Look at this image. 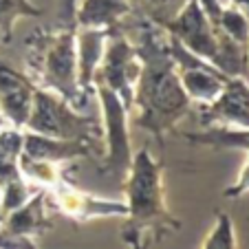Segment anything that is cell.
<instances>
[{
    "label": "cell",
    "instance_id": "1",
    "mask_svg": "<svg viewBox=\"0 0 249 249\" xmlns=\"http://www.w3.org/2000/svg\"><path fill=\"white\" fill-rule=\"evenodd\" d=\"M139 40L135 51L139 55L141 71L135 84V99L130 113L141 128L150 130L163 143V135L172 130L190 108V102L181 84L177 62L168 47V29L139 18L135 22Z\"/></svg>",
    "mask_w": 249,
    "mask_h": 249
},
{
    "label": "cell",
    "instance_id": "2",
    "mask_svg": "<svg viewBox=\"0 0 249 249\" xmlns=\"http://www.w3.org/2000/svg\"><path fill=\"white\" fill-rule=\"evenodd\" d=\"M163 165L143 148L132 155L130 170L126 174L128 221L122 230L124 243L141 247L148 234L155 238L165 231H179L181 221L172 216L163 201Z\"/></svg>",
    "mask_w": 249,
    "mask_h": 249
},
{
    "label": "cell",
    "instance_id": "3",
    "mask_svg": "<svg viewBox=\"0 0 249 249\" xmlns=\"http://www.w3.org/2000/svg\"><path fill=\"white\" fill-rule=\"evenodd\" d=\"M27 47V69L33 84L60 93L77 110L84 108L89 102L77 84L75 27H62L60 31H36Z\"/></svg>",
    "mask_w": 249,
    "mask_h": 249
},
{
    "label": "cell",
    "instance_id": "4",
    "mask_svg": "<svg viewBox=\"0 0 249 249\" xmlns=\"http://www.w3.org/2000/svg\"><path fill=\"white\" fill-rule=\"evenodd\" d=\"M24 130L40 132L57 139H86L97 141L102 137V122L90 115H82L66 97L55 90L36 86L33 89L31 115H29Z\"/></svg>",
    "mask_w": 249,
    "mask_h": 249
},
{
    "label": "cell",
    "instance_id": "5",
    "mask_svg": "<svg viewBox=\"0 0 249 249\" xmlns=\"http://www.w3.org/2000/svg\"><path fill=\"white\" fill-rule=\"evenodd\" d=\"M139 71H141V62L135 51V44L124 36L122 24H119L115 31L108 33L102 62H99L97 71H95L93 86L95 82L106 84L110 90H115L122 97L126 108L130 110L132 99H135V84H137V77H139Z\"/></svg>",
    "mask_w": 249,
    "mask_h": 249
},
{
    "label": "cell",
    "instance_id": "6",
    "mask_svg": "<svg viewBox=\"0 0 249 249\" xmlns=\"http://www.w3.org/2000/svg\"><path fill=\"white\" fill-rule=\"evenodd\" d=\"M95 93L99 97L104 110V126H106V161L102 163V172L115 174L126 179L128 170L132 163V150H130V139H128V113L126 104L122 102L115 90H110L106 84L95 82Z\"/></svg>",
    "mask_w": 249,
    "mask_h": 249
},
{
    "label": "cell",
    "instance_id": "7",
    "mask_svg": "<svg viewBox=\"0 0 249 249\" xmlns=\"http://www.w3.org/2000/svg\"><path fill=\"white\" fill-rule=\"evenodd\" d=\"M168 33H172L183 47H188L198 57L207 60L210 64L216 66L218 60V31L210 18H207L205 9H203L201 0H188L181 11L174 16L170 22L163 24Z\"/></svg>",
    "mask_w": 249,
    "mask_h": 249
},
{
    "label": "cell",
    "instance_id": "8",
    "mask_svg": "<svg viewBox=\"0 0 249 249\" xmlns=\"http://www.w3.org/2000/svg\"><path fill=\"white\" fill-rule=\"evenodd\" d=\"M49 194L53 196L57 210L77 223H86L102 216H128V203L90 196V194L62 183L60 179L49 188Z\"/></svg>",
    "mask_w": 249,
    "mask_h": 249
},
{
    "label": "cell",
    "instance_id": "9",
    "mask_svg": "<svg viewBox=\"0 0 249 249\" xmlns=\"http://www.w3.org/2000/svg\"><path fill=\"white\" fill-rule=\"evenodd\" d=\"M33 89L36 84L29 75H22L9 64L0 62V110L7 124L16 128H24L31 115Z\"/></svg>",
    "mask_w": 249,
    "mask_h": 249
},
{
    "label": "cell",
    "instance_id": "10",
    "mask_svg": "<svg viewBox=\"0 0 249 249\" xmlns=\"http://www.w3.org/2000/svg\"><path fill=\"white\" fill-rule=\"evenodd\" d=\"M90 152H99V148L95 146V141L57 139V137H47V135H40V132L24 130L22 155L31 157V159L60 165V163H66V161L86 157Z\"/></svg>",
    "mask_w": 249,
    "mask_h": 249
},
{
    "label": "cell",
    "instance_id": "11",
    "mask_svg": "<svg viewBox=\"0 0 249 249\" xmlns=\"http://www.w3.org/2000/svg\"><path fill=\"white\" fill-rule=\"evenodd\" d=\"M108 29H90V27H75V42H77V84L86 99L95 93L93 77L102 62Z\"/></svg>",
    "mask_w": 249,
    "mask_h": 249
},
{
    "label": "cell",
    "instance_id": "12",
    "mask_svg": "<svg viewBox=\"0 0 249 249\" xmlns=\"http://www.w3.org/2000/svg\"><path fill=\"white\" fill-rule=\"evenodd\" d=\"M128 14V0H80L75 9V27L115 31Z\"/></svg>",
    "mask_w": 249,
    "mask_h": 249
},
{
    "label": "cell",
    "instance_id": "13",
    "mask_svg": "<svg viewBox=\"0 0 249 249\" xmlns=\"http://www.w3.org/2000/svg\"><path fill=\"white\" fill-rule=\"evenodd\" d=\"M24 128H0V188L20 177V152H22Z\"/></svg>",
    "mask_w": 249,
    "mask_h": 249
},
{
    "label": "cell",
    "instance_id": "14",
    "mask_svg": "<svg viewBox=\"0 0 249 249\" xmlns=\"http://www.w3.org/2000/svg\"><path fill=\"white\" fill-rule=\"evenodd\" d=\"M185 2L188 0H128L130 11L139 14V18H148L161 24V27L179 14Z\"/></svg>",
    "mask_w": 249,
    "mask_h": 249
},
{
    "label": "cell",
    "instance_id": "15",
    "mask_svg": "<svg viewBox=\"0 0 249 249\" xmlns=\"http://www.w3.org/2000/svg\"><path fill=\"white\" fill-rule=\"evenodd\" d=\"M38 16H42V7L31 5L29 0H0V36L9 42L16 20Z\"/></svg>",
    "mask_w": 249,
    "mask_h": 249
},
{
    "label": "cell",
    "instance_id": "16",
    "mask_svg": "<svg viewBox=\"0 0 249 249\" xmlns=\"http://www.w3.org/2000/svg\"><path fill=\"white\" fill-rule=\"evenodd\" d=\"M38 188L40 185L31 183L29 179H24L22 174H20L18 179L5 183L2 188H0L2 190V214L7 216L9 212H14V210H18L20 205H24L33 194L38 192Z\"/></svg>",
    "mask_w": 249,
    "mask_h": 249
},
{
    "label": "cell",
    "instance_id": "17",
    "mask_svg": "<svg viewBox=\"0 0 249 249\" xmlns=\"http://www.w3.org/2000/svg\"><path fill=\"white\" fill-rule=\"evenodd\" d=\"M203 247H207V249H210V247H236L230 216H225V214H218L216 227H214V231L207 236V240L203 243Z\"/></svg>",
    "mask_w": 249,
    "mask_h": 249
},
{
    "label": "cell",
    "instance_id": "18",
    "mask_svg": "<svg viewBox=\"0 0 249 249\" xmlns=\"http://www.w3.org/2000/svg\"><path fill=\"white\" fill-rule=\"evenodd\" d=\"M80 0H62L60 9V22L62 27H75V9Z\"/></svg>",
    "mask_w": 249,
    "mask_h": 249
},
{
    "label": "cell",
    "instance_id": "19",
    "mask_svg": "<svg viewBox=\"0 0 249 249\" xmlns=\"http://www.w3.org/2000/svg\"><path fill=\"white\" fill-rule=\"evenodd\" d=\"M245 190H249V163H247V168H245L243 177L238 179V183H236L231 190H227L225 196H238V194H240V192H245Z\"/></svg>",
    "mask_w": 249,
    "mask_h": 249
},
{
    "label": "cell",
    "instance_id": "20",
    "mask_svg": "<svg viewBox=\"0 0 249 249\" xmlns=\"http://www.w3.org/2000/svg\"><path fill=\"white\" fill-rule=\"evenodd\" d=\"M227 2H230L231 7H236L238 11H243V14L249 18V0H227Z\"/></svg>",
    "mask_w": 249,
    "mask_h": 249
},
{
    "label": "cell",
    "instance_id": "21",
    "mask_svg": "<svg viewBox=\"0 0 249 249\" xmlns=\"http://www.w3.org/2000/svg\"><path fill=\"white\" fill-rule=\"evenodd\" d=\"M7 126V119H5V115H2V110H0V128H5Z\"/></svg>",
    "mask_w": 249,
    "mask_h": 249
}]
</instances>
